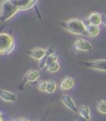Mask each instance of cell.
Masks as SVG:
<instances>
[{
    "instance_id": "cell-1",
    "label": "cell",
    "mask_w": 106,
    "mask_h": 121,
    "mask_svg": "<svg viewBox=\"0 0 106 121\" xmlns=\"http://www.w3.org/2000/svg\"><path fill=\"white\" fill-rule=\"evenodd\" d=\"M60 24L65 30L72 34L80 36H87L86 23L81 19L71 18L61 22Z\"/></svg>"
},
{
    "instance_id": "cell-2",
    "label": "cell",
    "mask_w": 106,
    "mask_h": 121,
    "mask_svg": "<svg viewBox=\"0 0 106 121\" xmlns=\"http://www.w3.org/2000/svg\"><path fill=\"white\" fill-rule=\"evenodd\" d=\"M19 11L18 8L10 0H3L0 4V21L3 22H7Z\"/></svg>"
},
{
    "instance_id": "cell-3",
    "label": "cell",
    "mask_w": 106,
    "mask_h": 121,
    "mask_svg": "<svg viewBox=\"0 0 106 121\" xmlns=\"http://www.w3.org/2000/svg\"><path fill=\"white\" fill-rule=\"evenodd\" d=\"M15 41L8 33H0V55H8L13 51Z\"/></svg>"
},
{
    "instance_id": "cell-4",
    "label": "cell",
    "mask_w": 106,
    "mask_h": 121,
    "mask_svg": "<svg viewBox=\"0 0 106 121\" xmlns=\"http://www.w3.org/2000/svg\"><path fill=\"white\" fill-rule=\"evenodd\" d=\"M82 64L89 69L106 72V59H99V60H90V61H85V62H82Z\"/></svg>"
},
{
    "instance_id": "cell-5",
    "label": "cell",
    "mask_w": 106,
    "mask_h": 121,
    "mask_svg": "<svg viewBox=\"0 0 106 121\" xmlns=\"http://www.w3.org/2000/svg\"><path fill=\"white\" fill-rule=\"evenodd\" d=\"M92 44L83 38L77 39L73 44V48L79 52H89L92 50Z\"/></svg>"
},
{
    "instance_id": "cell-6",
    "label": "cell",
    "mask_w": 106,
    "mask_h": 121,
    "mask_svg": "<svg viewBox=\"0 0 106 121\" xmlns=\"http://www.w3.org/2000/svg\"><path fill=\"white\" fill-rule=\"evenodd\" d=\"M11 2L17 6L20 11L28 10L32 8L35 7L37 4L36 0H10Z\"/></svg>"
},
{
    "instance_id": "cell-7",
    "label": "cell",
    "mask_w": 106,
    "mask_h": 121,
    "mask_svg": "<svg viewBox=\"0 0 106 121\" xmlns=\"http://www.w3.org/2000/svg\"><path fill=\"white\" fill-rule=\"evenodd\" d=\"M61 102L63 103V104L66 108H68L70 110H71L74 113L78 112V109L76 107V104H75L71 96H70L69 95H63L61 97Z\"/></svg>"
},
{
    "instance_id": "cell-8",
    "label": "cell",
    "mask_w": 106,
    "mask_h": 121,
    "mask_svg": "<svg viewBox=\"0 0 106 121\" xmlns=\"http://www.w3.org/2000/svg\"><path fill=\"white\" fill-rule=\"evenodd\" d=\"M40 78V72L37 70H30L26 73L24 76L22 85L26 84L27 82H35Z\"/></svg>"
},
{
    "instance_id": "cell-9",
    "label": "cell",
    "mask_w": 106,
    "mask_h": 121,
    "mask_svg": "<svg viewBox=\"0 0 106 121\" xmlns=\"http://www.w3.org/2000/svg\"><path fill=\"white\" fill-rule=\"evenodd\" d=\"M46 52H47V50L42 47H35V48H32V50L27 51V54L32 58L37 60H40L46 55Z\"/></svg>"
},
{
    "instance_id": "cell-10",
    "label": "cell",
    "mask_w": 106,
    "mask_h": 121,
    "mask_svg": "<svg viewBox=\"0 0 106 121\" xmlns=\"http://www.w3.org/2000/svg\"><path fill=\"white\" fill-rule=\"evenodd\" d=\"M86 24L99 26L100 24H102V14L97 12L92 13L86 19Z\"/></svg>"
},
{
    "instance_id": "cell-11",
    "label": "cell",
    "mask_w": 106,
    "mask_h": 121,
    "mask_svg": "<svg viewBox=\"0 0 106 121\" xmlns=\"http://www.w3.org/2000/svg\"><path fill=\"white\" fill-rule=\"evenodd\" d=\"M75 86V81L71 76H66L64 79L61 81L60 88L61 91H69L71 90Z\"/></svg>"
},
{
    "instance_id": "cell-12",
    "label": "cell",
    "mask_w": 106,
    "mask_h": 121,
    "mask_svg": "<svg viewBox=\"0 0 106 121\" xmlns=\"http://www.w3.org/2000/svg\"><path fill=\"white\" fill-rule=\"evenodd\" d=\"M0 98L6 102H15L17 100L16 95L6 90H0Z\"/></svg>"
},
{
    "instance_id": "cell-13",
    "label": "cell",
    "mask_w": 106,
    "mask_h": 121,
    "mask_svg": "<svg viewBox=\"0 0 106 121\" xmlns=\"http://www.w3.org/2000/svg\"><path fill=\"white\" fill-rule=\"evenodd\" d=\"M100 32L99 26L92 25V24H86V32L88 37H94L98 36Z\"/></svg>"
},
{
    "instance_id": "cell-14",
    "label": "cell",
    "mask_w": 106,
    "mask_h": 121,
    "mask_svg": "<svg viewBox=\"0 0 106 121\" xmlns=\"http://www.w3.org/2000/svg\"><path fill=\"white\" fill-rule=\"evenodd\" d=\"M78 112L81 115L85 117L86 119L90 120V109H89V106L87 105H81V107L78 109Z\"/></svg>"
},
{
    "instance_id": "cell-15",
    "label": "cell",
    "mask_w": 106,
    "mask_h": 121,
    "mask_svg": "<svg viewBox=\"0 0 106 121\" xmlns=\"http://www.w3.org/2000/svg\"><path fill=\"white\" fill-rule=\"evenodd\" d=\"M46 69H47V71H49V72H51V73H56L60 71V69H61V65H60V63L58 62V61H55V62L51 63V64H50L49 66H47Z\"/></svg>"
},
{
    "instance_id": "cell-16",
    "label": "cell",
    "mask_w": 106,
    "mask_h": 121,
    "mask_svg": "<svg viewBox=\"0 0 106 121\" xmlns=\"http://www.w3.org/2000/svg\"><path fill=\"white\" fill-rule=\"evenodd\" d=\"M56 90V83L53 80H49L47 81V90L46 92L48 94H53Z\"/></svg>"
},
{
    "instance_id": "cell-17",
    "label": "cell",
    "mask_w": 106,
    "mask_h": 121,
    "mask_svg": "<svg viewBox=\"0 0 106 121\" xmlns=\"http://www.w3.org/2000/svg\"><path fill=\"white\" fill-rule=\"evenodd\" d=\"M98 111L100 112L101 114H106V100H103V99H99L96 105Z\"/></svg>"
},
{
    "instance_id": "cell-18",
    "label": "cell",
    "mask_w": 106,
    "mask_h": 121,
    "mask_svg": "<svg viewBox=\"0 0 106 121\" xmlns=\"http://www.w3.org/2000/svg\"><path fill=\"white\" fill-rule=\"evenodd\" d=\"M47 81H41L37 83V89L40 91L42 92H46L47 90Z\"/></svg>"
},
{
    "instance_id": "cell-19",
    "label": "cell",
    "mask_w": 106,
    "mask_h": 121,
    "mask_svg": "<svg viewBox=\"0 0 106 121\" xmlns=\"http://www.w3.org/2000/svg\"><path fill=\"white\" fill-rule=\"evenodd\" d=\"M76 121H89V119H86L85 117H84V116L82 115H78L77 118H76Z\"/></svg>"
},
{
    "instance_id": "cell-20",
    "label": "cell",
    "mask_w": 106,
    "mask_h": 121,
    "mask_svg": "<svg viewBox=\"0 0 106 121\" xmlns=\"http://www.w3.org/2000/svg\"><path fill=\"white\" fill-rule=\"evenodd\" d=\"M102 24L106 27V14H102Z\"/></svg>"
},
{
    "instance_id": "cell-21",
    "label": "cell",
    "mask_w": 106,
    "mask_h": 121,
    "mask_svg": "<svg viewBox=\"0 0 106 121\" xmlns=\"http://www.w3.org/2000/svg\"><path fill=\"white\" fill-rule=\"evenodd\" d=\"M16 121H30V120L28 119H27V118H19Z\"/></svg>"
},
{
    "instance_id": "cell-22",
    "label": "cell",
    "mask_w": 106,
    "mask_h": 121,
    "mask_svg": "<svg viewBox=\"0 0 106 121\" xmlns=\"http://www.w3.org/2000/svg\"><path fill=\"white\" fill-rule=\"evenodd\" d=\"M36 1H37V0H36Z\"/></svg>"
}]
</instances>
